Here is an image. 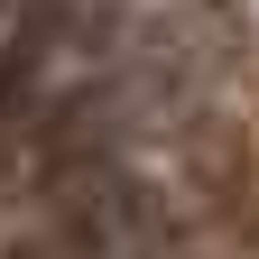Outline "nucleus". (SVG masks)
I'll list each match as a JSON object with an SVG mask.
<instances>
[{
	"instance_id": "f257e3e1",
	"label": "nucleus",
	"mask_w": 259,
	"mask_h": 259,
	"mask_svg": "<svg viewBox=\"0 0 259 259\" xmlns=\"http://www.w3.org/2000/svg\"><path fill=\"white\" fill-rule=\"evenodd\" d=\"M56 213H65V241L83 259H139L148 250V204H139V185L120 167H83L74 157L56 176Z\"/></svg>"
}]
</instances>
